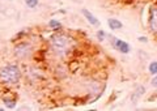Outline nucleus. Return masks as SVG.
Returning a JSON list of instances; mask_svg holds the SVG:
<instances>
[{"instance_id":"1","label":"nucleus","mask_w":157,"mask_h":111,"mask_svg":"<svg viewBox=\"0 0 157 111\" xmlns=\"http://www.w3.org/2000/svg\"><path fill=\"white\" fill-rule=\"evenodd\" d=\"M51 47L59 55L68 54L73 47V39L66 34H55L51 38Z\"/></svg>"},{"instance_id":"2","label":"nucleus","mask_w":157,"mask_h":111,"mask_svg":"<svg viewBox=\"0 0 157 111\" xmlns=\"http://www.w3.org/2000/svg\"><path fill=\"white\" fill-rule=\"evenodd\" d=\"M21 77V72L20 68L14 64L6 65L0 69V80L6 84H16Z\"/></svg>"},{"instance_id":"3","label":"nucleus","mask_w":157,"mask_h":111,"mask_svg":"<svg viewBox=\"0 0 157 111\" xmlns=\"http://www.w3.org/2000/svg\"><path fill=\"white\" fill-rule=\"evenodd\" d=\"M113 45H114V47H115V49H117L118 51L123 52V54H128V52H130V46H128V43H126L124 41L114 39V42H113Z\"/></svg>"},{"instance_id":"4","label":"nucleus","mask_w":157,"mask_h":111,"mask_svg":"<svg viewBox=\"0 0 157 111\" xmlns=\"http://www.w3.org/2000/svg\"><path fill=\"white\" fill-rule=\"evenodd\" d=\"M149 26L155 33H157V8H153L151 11V17H149Z\"/></svg>"},{"instance_id":"5","label":"nucleus","mask_w":157,"mask_h":111,"mask_svg":"<svg viewBox=\"0 0 157 111\" xmlns=\"http://www.w3.org/2000/svg\"><path fill=\"white\" fill-rule=\"evenodd\" d=\"M82 14L85 16V18L88 20V22H89L90 25H94V26H98V25H100V21H98L97 18L93 16V14H92L89 11H88V9H82Z\"/></svg>"},{"instance_id":"6","label":"nucleus","mask_w":157,"mask_h":111,"mask_svg":"<svg viewBox=\"0 0 157 111\" xmlns=\"http://www.w3.org/2000/svg\"><path fill=\"white\" fill-rule=\"evenodd\" d=\"M107 24H109L110 29H113V30H118V29H121L122 26V22L119 20H117V18H109V21H107Z\"/></svg>"},{"instance_id":"7","label":"nucleus","mask_w":157,"mask_h":111,"mask_svg":"<svg viewBox=\"0 0 157 111\" xmlns=\"http://www.w3.org/2000/svg\"><path fill=\"white\" fill-rule=\"evenodd\" d=\"M143 94H144V88H143V86H139V88H137V91H136L135 95H134V98H132V99H135L134 102H136V99L139 98L140 95H143Z\"/></svg>"},{"instance_id":"8","label":"nucleus","mask_w":157,"mask_h":111,"mask_svg":"<svg viewBox=\"0 0 157 111\" xmlns=\"http://www.w3.org/2000/svg\"><path fill=\"white\" fill-rule=\"evenodd\" d=\"M149 72L152 75H157V61H152L149 64Z\"/></svg>"},{"instance_id":"9","label":"nucleus","mask_w":157,"mask_h":111,"mask_svg":"<svg viewBox=\"0 0 157 111\" xmlns=\"http://www.w3.org/2000/svg\"><path fill=\"white\" fill-rule=\"evenodd\" d=\"M48 25H50V28H52V29H60L62 28V24L56 20H51L48 22Z\"/></svg>"},{"instance_id":"10","label":"nucleus","mask_w":157,"mask_h":111,"mask_svg":"<svg viewBox=\"0 0 157 111\" xmlns=\"http://www.w3.org/2000/svg\"><path fill=\"white\" fill-rule=\"evenodd\" d=\"M4 103H6L7 107L9 109H13L14 106H16V101H13V99H7V98H4Z\"/></svg>"},{"instance_id":"11","label":"nucleus","mask_w":157,"mask_h":111,"mask_svg":"<svg viewBox=\"0 0 157 111\" xmlns=\"http://www.w3.org/2000/svg\"><path fill=\"white\" fill-rule=\"evenodd\" d=\"M25 3H26V6H28V7L34 8V7H37L38 0H25Z\"/></svg>"},{"instance_id":"12","label":"nucleus","mask_w":157,"mask_h":111,"mask_svg":"<svg viewBox=\"0 0 157 111\" xmlns=\"http://www.w3.org/2000/svg\"><path fill=\"white\" fill-rule=\"evenodd\" d=\"M104 35H105V33L102 31V30H100V31L97 33V37H98V39H100V41H102V39H104Z\"/></svg>"},{"instance_id":"13","label":"nucleus","mask_w":157,"mask_h":111,"mask_svg":"<svg viewBox=\"0 0 157 111\" xmlns=\"http://www.w3.org/2000/svg\"><path fill=\"white\" fill-rule=\"evenodd\" d=\"M152 85H153V86H156V88H157V76L155 77L153 80H152Z\"/></svg>"},{"instance_id":"14","label":"nucleus","mask_w":157,"mask_h":111,"mask_svg":"<svg viewBox=\"0 0 157 111\" xmlns=\"http://www.w3.org/2000/svg\"><path fill=\"white\" fill-rule=\"evenodd\" d=\"M139 39H140V41H143V42H147V39H145V38H144V37H143V38H141V37H140V38H139Z\"/></svg>"}]
</instances>
